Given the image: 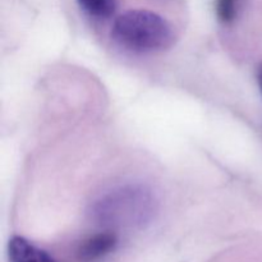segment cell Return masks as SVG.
Here are the masks:
<instances>
[{
	"label": "cell",
	"mask_w": 262,
	"mask_h": 262,
	"mask_svg": "<svg viewBox=\"0 0 262 262\" xmlns=\"http://www.w3.org/2000/svg\"><path fill=\"white\" fill-rule=\"evenodd\" d=\"M158 201L150 188L142 184H127L110 189L91 206V215L102 225L135 227L150 222Z\"/></svg>",
	"instance_id": "obj_1"
},
{
	"label": "cell",
	"mask_w": 262,
	"mask_h": 262,
	"mask_svg": "<svg viewBox=\"0 0 262 262\" xmlns=\"http://www.w3.org/2000/svg\"><path fill=\"white\" fill-rule=\"evenodd\" d=\"M112 36L115 42L136 53L166 50L176 40L170 23L158 13L145 9L120 14L114 20Z\"/></svg>",
	"instance_id": "obj_2"
},
{
	"label": "cell",
	"mask_w": 262,
	"mask_h": 262,
	"mask_svg": "<svg viewBox=\"0 0 262 262\" xmlns=\"http://www.w3.org/2000/svg\"><path fill=\"white\" fill-rule=\"evenodd\" d=\"M118 245V238L114 233H97L87 238L78 248V256L82 261L91 262L100 260L109 255Z\"/></svg>",
	"instance_id": "obj_3"
},
{
	"label": "cell",
	"mask_w": 262,
	"mask_h": 262,
	"mask_svg": "<svg viewBox=\"0 0 262 262\" xmlns=\"http://www.w3.org/2000/svg\"><path fill=\"white\" fill-rule=\"evenodd\" d=\"M9 262H56L43 250L23 237H13L8 245Z\"/></svg>",
	"instance_id": "obj_4"
},
{
	"label": "cell",
	"mask_w": 262,
	"mask_h": 262,
	"mask_svg": "<svg viewBox=\"0 0 262 262\" xmlns=\"http://www.w3.org/2000/svg\"><path fill=\"white\" fill-rule=\"evenodd\" d=\"M79 7L96 18H109L115 13L118 8L117 0H77Z\"/></svg>",
	"instance_id": "obj_5"
},
{
	"label": "cell",
	"mask_w": 262,
	"mask_h": 262,
	"mask_svg": "<svg viewBox=\"0 0 262 262\" xmlns=\"http://www.w3.org/2000/svg\"><path fill=\"white\" fill-rule=\"evenodd\" d=\"M241 0H216L215 10L220 22L230 23L235 19Z\"/></svg>",
	"instance_id": "obj_6"
},
{
	"label": "cell",
	"mask_w": 262,
	"mask_h": 262,
	"mask_svg": "<svg viewBox=\"0 0 262 262\" xmlns=\"http://www.w3.org/2000/svg\"><path fill=\"white\" fill-rule=\"evenodd\" d=\"M258 82H260V87H261V91H262V69L260 71V76H258Z\"/></svg>",
	"instance_id": "obj_7"
}]
</instances>
